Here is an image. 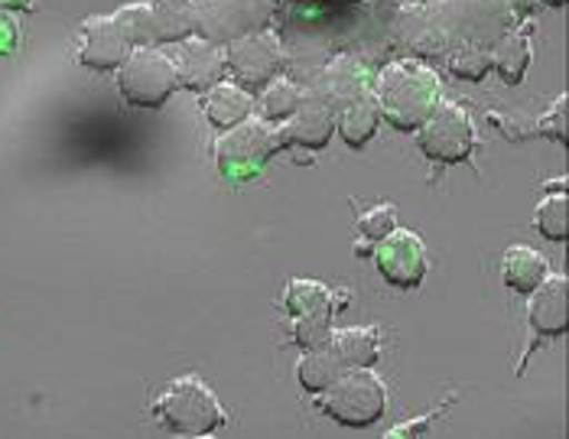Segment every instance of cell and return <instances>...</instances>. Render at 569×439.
Returning a JSON list of instances; mask_svg holds the SVG:
<instances>
[{"label":"cell","instance_id":"1","mask_svg":"<svg viewBox=\"0 0 569 439\" xmlns=\"http://www.w3.org/2000/svg\"><path fill=\"white\" fill-rule=\"evenodd\" d=\"M378 114L397 131H417L439 104V76L413 59L391 62L375 79Z\"/></svg>","mask_w":569,"mask_h":439},{"label":"cell","instance_id":"2","mask_svg":"<svg viewBox=\"0 0 569 439\" xmlns=\"http://www.w3.org/2000/svg\"><path fill=\"white\" fill-rule=\"evenodd\" d=\"M153 413L160 427L176 437H209L224 423V407L216 391L192 375L173 378L153 400Z\"/></svg>","mask_w":569,"mask_h":439},{"label":"cell","instance_id":"3","mask_svg":"<svg viewBox=\"0 0 569 439\" xmlns=\"http://www.w3.org/2000/svg\"><path fill=\"white\" fill-rule=\"evenodd\" d=\"M319 407L342 427H375L388 410V388L371 368H351L322 391Z\"/></svg>","mask_w":569,"mask_h":439},{"label":"cell","instance_id":"4","mask_svg":"<svg viewBox=\"0 0 569 439\" xmlns=\"http://www.w3.org/2000/svg\"><path fill=\"white\" fill-rule=\"evenodd\" d=\"M280 137L277 128H270L267 121L244 118L234 128H228L224 137L216 143V163L224 179L231 182H248L254 176L267 170V163L273 160V153H280Z\"/></svg>","mask_w":569,"mask_h":439},{"label":"cell","instance_id":"5","mask_svg":"<svg viewBox=\"0 0 569 439\" xmlns=\"http://www.w3.org/2000/svg\"><path fill=\"white\" fill-rule=\"evenodd\" d=\"M118 88L133 108H163L179 88L173 56L153 46L131 49V56L121 62Z\"/></svg>","mask_w":569,"mask_h":439},{"label":"cell","instance_id":"6","mask_svg":"<svg viewBox=\"0 0 569 439\" xmlns=\"http://www.w3.org/2000/svg\"><path fill=\"white\" fill-rule=\"evenodd\" d=\"M224 46H228L224 69L231 72L234 86H241L244 91H261L267 82H273L287 69V52H283V43L277 40V33L254 30V33H244Z\"/></svg>","mask_w":569,"mask_h":439},{"label":"cell","instance_id":"7","mask_svg":"<svg viewBox=\"0 0 569 439\" xmlns=\"http://www.w3.org/2000/svg\"><path fill=\"white\" fill-rule=\"evenodd\" d=\"M417 133L420 150L437 163H462L472 157L476 147V128L462 104H437Z\"/></svg>","mask_w":569,"mask_h":439},{"label":"cell","instance_id":"8","mask_svg":"<svg viewBox=\"0 0 569 439\" xmlns=\"http://www.w3.org/2000/svg\"><path fill=\"white\" fill-rule=\"evenodd\" d=\"M270 0H196V33L212 43H231L244 33L263 30Z\"/></svg>","mask_w":569,"mask_h":439},{"label":"cell","instance_id":"9","mask_svg":"<svg viewBox=\"0 0 569 439\" xmlns=\"http://www.w3.org/2000/svg\"><path fill=\"white\" fill-rule=\"evenodd\" d=\"M378 270L388 283H395L400 290H413L427 280L430 258H427V245L420 235L391 228L381 241H378Z\"/></svg>","mask_w":569,"mask_h":439},{"label":"cell","instance_id":"10","mask_svg":"<svg viewBox=\"0 0 569 439\" xmlns=\"http://www.w3.org/2000/svg\"><path fill=\"white\" fill-rule=\"evenodd\" d=\"M336 133V108L326 104L319 94H303L297 111L283 118L277 128L280 147H307V150H322Z\"/></svg>","mask_w":569,"mask_h":439},{"label":"cell","instance_id":"11","mask_svg":"<svg viewBox=\"0 0 569 439\" xmlns=\"http://www.w3.org/2000/svg\"><path fill=\"white\" fill-rule=\"evenodd\" d=\"M131 40L124 37V30L118 27L114 17H91L82 23V49L79 59L82 66L94 72H111L118 69L128 56H131Z\"/></svg>","mask_w":569,"mask_h":439},{"label":"cell","instance_id":"12","mask_svg":"<svg viewBox=\"0 0 569 439\" xmlns=\"http://www.w3.org/2000/svg\"><path fill=\"white\" fill-rule=\"evenodd\" d=\"M527 319L537 336H563L569 326V280L563 273H547L530 290Z\"/></svg>","mask_w":569,"mask_h":439},{"label":"cell","instance_id":"13","mask_svg":"<svg viewBox=\"0 0 569 439\" xmlns=\"http://www.w3.org/2000/svg\"><path fill=\"white\" fill-rule=\"evenodd\" d=\"M176 76H179V86L192 88V91H209L212 86H219L224 79V49L212 40H192L186 37L182 49L173 59Z\"/></svg>","mask_w":569,"mask_h":439},{"label":"cell","instance_id":"14","mask_svg":"<svg viewBox=\"0 0 569 439\" xmlns=\"http://www.w3.org/2000/svg\"><path fill=\"white\" fill-rule=\"evenodd\" d=\"M150 37L160 43H182L196 33V0H150Z\"/></svg>","mask_w":569,"mask_h":439},{"label":"cell","instance_id":"15","mask_svg":"<svg viewBox=\"0 0 569 439\" xmlns=\"http://www.w3.org/2000/svg\"><path fill=\"white\" fill-rule=\"evenodd\" d=\"M371 91V76L361 69V62L358 59H336L326 72H322V86H319V98L326 101V104H332V108H346L349 101L355 98H361V94H368Z\"/></svg>","mask_w":569,"mask_h":439},{"label":"cell","instance_id":"16","mask_svg":"<svg viewBox=\"0 0 569 439\" xmlns=\"http://www.w3.org/2000/svg\"><path fill=\"white\" fill-rule=\"evenodd\" d=\"M202 108H206V118L216 128L228 131V128H234L238 121H244L254 111V98H251V91H244L241 86H221L219 82V86L209 88Z\"/></svg>","mask_w":569,"mask_h":439},{"label":"cell","instance_id":"17","mask_svg":"<svg viewBox=\"0 0 569 439\" xmlns=\"http://www.w3.org/2000/svg\"><path fill=\"white\" fill-rule=\"evenodd\" d=\"M550 273V263L540 251L527 248V245H515L505 251V261H501V277L505 283L515 290V293H530L543 277Z\"/></svg>","mask_w":569,"mask_h":439},{"label":"cell","instance_id":"18","mask_svg":"<svg viewBox=\"0 0 569 439\" xmlns=\"http://www.w3.org/2000/svg\"><path fill=\"white\" fill-rule=\"evenodd\" d=\"M378 121H381L378 101H375V94L368 91V94L355 98V101H349V104L342 108V118L336 121V128H339L342 140H346L349 147L361 150V147H368V140L378 131Z\"/></svg>","mask_w":569,"mask_h":439},{"label":"cell","instance_id":"19","mask_svg":"<svg viewBox=\"0 0 569 439\" xmlns=\"http://www.w3.org/2000/svg\"><path fill=\"white\" fill-rule=\"evenodd\" d=\"M332 351L339 355V361L346 368H371L381 355V342H378V329H342L332 332L329 339Z\"/></svg>","mask_w":569,"mask_h":439},{"label":"cell","instance_id":"20","mask_svg":"<svg viewBox=\"0 0 569 439\" xmlns=\"http://www.w3.org/2000/svg\"><path fill=\"white\" fill-rule=\"evenodd\" d=\"M346 371V365L339 361V355L332 346H319V349H307V355L297 365V378L309 395H322L339 375Z\"/></svg>","mask_w":569,"mask_h":439},{"label":"cell","instance_id":"21","mask_svg":"<svg viewBox=\"0 0 569 439\" xmlns=\"http://www.w3.org/2000/svg\"><path fill=\"white\" fill-rule=\"evenodd\" d=\"M530 59H533V49H530V40L525 33H508L498 49L491 52V66H498L505 86H521L530 69Z\"/></svg>","mask_w":569,"mask_h":439},{"label":"cell","instance_id":"22","mask_svg":"<svg viewBox=\"0 0 569 439\" xmlns=\"http://www.w3.org/2000/svg\"><path fill=\"white\" fill-rule=\"evenodd\" d=\"M283 307L290 316H307V312H332V290L319 280H290Z\"/></svg>","mask_w":569,"mask_h":439},{"label":"cell","instance_id":"23","mask_svg":"<svg viewBox=\"0 0 569 439\" xmlns=\"http://www.w3.org/2000/svg\"><path fill=\"white\" fill-rule=\"evenodd\" d=\"M533 225L547 241H567L569 238V199L567 192H547V199L537 206Z\"/></svg>","mask_w":569,"mask_h":439},{"label":"cell","instance_id":"24","mask_svg":"<svg viewBox=\"0 0 569 439\" xmlns=\"http://www.w3.org/2000/svg\"><path fill=\"white\" fill-rule=\"evenodd\" d=\"M303 101V91L293 86V82H287V79H273V82H267L263 86L261 94V114L263 121H283V118H290L293 111H297V104Z\"/></svg>","mask_w":569,"mask_h":439},{"label":"cell","instance_id":"25","mask_svg":"<svg viewBox=\"0 0 569 439\" xmlns=\"http://www.w3.org/2000/svg\"><path fill=\"white\" fill-rule=\"evenodd\" d=\"M449 69H452L459 79H466V82H482L485 76H488V69H491V52L479 43L459 46V49L449 56Z\"/></svg>","mask_w":569,"mask_h":439},{"label":"cell","instance_id":"26","mask_svg":"<svg viewBox=\"0 0 569 439\" xmlns=\"http://www.w3.org/2000/svg\"><path fill=\"white\" fill-rule=\"evenodd\" d=\"M293 339L303 349L329 346V339H332V312H307V316H297Z\"/></svg>","mask_w":569,"mask_h":439},{"label":"cell","instance_id":"27","mask_svg":"<svg viewBox=\"0 0 569 439\" xmlns=\"http://www.w3.org/2000/svg\"><path fill=\"white\" fill-rule=\"evenodd\" d=\"M118 20V27L124 30V37L131 40V46L153 43L150 37V20H147V3H128L118 13H111Z\"/></svg>","mask_w":569,"mask_h":439},{"label":"cell","instance_id":"28","mask_svg":"<svg viewBox=\"0 0 569 439\" xmlns=\"http://www.w3.org/2000/svg\"><path fill=\"white\" fill-rule=\"evenodd\" d=\"M567 108H569V98L567 94H560L557 101H553V111H547L540 121H537V133L540 137H547V140H557V143H567Z\"/></svg>","mask_w":569,"mask_h":439},{"label":"cell","instance_id":"29","mask_svg":"<svg viewBox=\"0 0 569 439\" xmlns=\"http://www.w3.org/2000/svg\"><path fill=\"white\" fill-rule=\"evenodd\" d=\"M397 219V209L395 206H378V209H371V212H365L361 219H358V231L368 238V241H381L391 228H395Z\"/></svg>","mask_w":569,"mask_h":439},{"label":"cell","instance_id":"30","mask_svg":"<svg viewBox=\"0 0 569 439\" xmlns=\"http://www.w3.org/2000/svg\"><path fill=\"white\" fill-rule=\"evenodd\" d=\"M17 43H20V27L7 10H0V56H10Z\"/></svg>","mask_w":569,"mask_h":439},{"label":"cell","instance_id":"31","mask_svg":"<svg viewBox=\"0 0 569 439\" xmlns=\"http://www.w3.org/2000/svg\"><path fill=\"white\" fill-rule=\"evenodd\" d=\"M488 121L495 124V128H501V131L508 133L511 140H525L527 133H530V128L527 124H521V121H515V118H508V114H488Z\"/></svg>","mask_w":569,"mask_h":439},{"label":"cell","instance_id":"32","mask_svg":"<svg viewBox=\"0 0 569 439\" xmlns=\"http://www.w3.org/2000/svg\"><path fill=\"white\" fill-rule=\"evenodd\" d=\"M30 7V0H0V10H23Z\"/></svg>","mask_w":569,"mask_h":439},{"label":"cell","instance_id":"33","mask_svg":"<svg viewBox=\"0 0 569 439\" xmlns=\"http://www.w3.org/2000/svg\"><path fill=\"white\" fill-rule=\"evenodd\" d=\"M540 3H547V7H567V0H540Z\"/></svg>","mask_w":569,"mask_h":439}]
</instances>
